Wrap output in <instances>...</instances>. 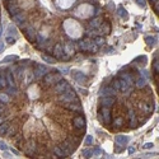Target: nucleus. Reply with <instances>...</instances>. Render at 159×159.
Segmentation results:
<instances>
[{
	"label": "nucleus",
	"mask_w": 159,
	"mask_h": 159,
	"mask_svg": "<svg viewBox=\"0 0 159 159\" xmlns=\"http://www.w3.org/2000/svg\"><path fill=\"white\" fill-rule=\"evenodd\" d=\"M64 28H65L66 35L70 37V38H74V40H78L80 38V36L83 35V28L78 22H75L71 18H68L64 22Z\"/></svg>",
	"instance_id": "1"
},
{
	"label": "nucleus",
	"mask_w": 159,
	"mask_h": 159,
	"mask_svg": "<svg viewBox=\"0 0 159 159\" xmlns=\"http://www.w3.org/2000/svg\"><path fill=\"white\" fill-rule=\"evenodd\" d=\"M94 7L90 4H80L79 7L75 9V14L80 18H89L94 14Z\"/></svg>",
	"instance_id": "2"
},
{
	"label": "nucleus",
	"mask_w": 159,
	"mask_h": 159,
	"mask_svg": "<svg viewBox=\"0 0 159 159\" xmlns=\"http://www.w3.org/2000/svg\"><path fill=\"white\" fill-rule=\"evenodd\" d=\"M98 120L103 125L108 126L109 123L112 122V120H111V108L106 107V106H101V108L98 109Z\"/></svg>",
	"instance_id": "3"
},
{
	"label": "nucleus",
	"mask_w": 159,
	"mask_h": 159,
	"mask_svg": "<svg viewBox=\"0 0 159 159\" xmlns=\"http://www.w3.org/2000/svg\"><path fill=\"white\" fill-rule=\"evenodd\" d=\"M60 79H62V76H61V74H60L57 70L52 71L51 74L47 73V74H45V76L42 78L45 84H47V85H54V84H56Z\"/></svg>",
	"instance_id": "4"
},
{
	"label": "nucleus",
	"mask_w": 159,
	"mask_h": 159,
	"mask_svg": "<svg viewBox=\"0 0 159 159\" xmlns=\"http://www.w3.org/2000/svg\"><path fill=\"white\" fill-rule=\"evenodd\" d=\"M36 65H37L36 69L33 70V76H35V79L41 80L45 76V74H47L50 71V69L46 65H41V64H36Z\"/></svg>",
	"instance_id": "5"
},
{
	"label": "nucleus",
	"mask_w": 159,
	"mask_h": 159,
	"mask_svg": "<svg viewBox=\"0 0 159 159\" xmlns=\"http://www.w3.org/2000/svg\"><path fill=\"white\" fill-rule=\"evenodd\" d=\"M70 88V84L66 81L64 78L62 79H60L55 84V88H54V90H55V93H57V94H61V93H64V92H66L68 89Z\"/></svg>",
	"instance_id": "6"
},
{
	"label": "nucleus",
	"mask_w": 159,
	"mask_h": 159,
	"mask_svg": "<svg viewBox=\"0 0 159 159\" xmlns=\"http://www.w3.org/2000/svg\"><path fill=\"white\" fill-rule=\"evenodd\" d=\"M13 17V21H14L15 24H18L21 28H24L27 24H28V21H27V18H26V15L23 14L22 12L21 13H17V14L12 15Z\"/></svg>",
	"instance_id": "7"
},
{
	"label": "nucleus",
	"mask_w": 159,
	"mask_h": 159,
	"mask_svg": "<svg viewBox=\"0 0 159 159\" xmlns=\"http://www.w3.org/2000/svg\"><path fill=\"white\" fill-rule=\"evenodd\" d=\"M71 123L73 126L75 127V129H83V127H87V122H85V118H84V116L80 115L78 117H74L71 120Z\"/></svg>",
	"instance_id": "8"
},
{
	"label": "nucleus",
	"mask_w": 159,
	"mask_h": 159,
	"mask_svg": "<svg viewBox=\"0 0 159 159\" xmlns=\"http://www.w3.org/2000/svg\"><path fill=\"white\" fill-rule=\"evenodd\" d=\"M64 50H62V45L56 44L54 45V51H52V56L56 59V60H62L64 57Z\"/></svg>",
	"instance_id": "9"
},
{
	"label": "nucleus",
	"mask_w": 159,
	"mask_h": 159,
	"mask_svg": "<svg viewBox=\"0 0 159 159\" xmlns=\"http://www.w3.org/2000/svg\"><path fill=\"white\" fill-rule=\"evenodd\" d=\"M7 9L10 15H14V14H17V13H21V12H22V8L19 7L18 4H15V3H10V0H8Z\"/></svg>",
	"instance_id": "10"
},
{
	"label": "nucleus",
	"mask_w": 159,
	"mask_h": 159,
	"mask_svg": "<svg viewBox=\"0 0 159 159\" xmlns=\"http://www.w3.org/2000/svg\"><path fill=\"white\" fill-rule=\"evenodd\" d=\"M116 102V99L112 97V95H106V97H101V106H106V107H111L113 103Z\"/></svg>",
	"instance_id": "11"
},
{
	"label": "nucleus",
	"mask_w": 159,
	"mask_h": 159,
	"mask_svg": "<svg viewBox=\"0 0 159 159\" xmlns=\"http://www.w3.org/2000/svg\"><path fill=\"white\" fill-rule=\"evenodd\" d=\"M98 32H99V36H103V35H108L111 32V26L108 23L102 22V24L98 27Z\"/></svg>",
	"instance_id": "12"
},
{
	"label": "nucleus",
	"mask_w": 159,
	"mask_h": 159,
	"mask_svg": "<svg viewBox=\"0 0 159 159\" xmlns=\"http://www.w3.org/2000/svg\"><path fill=\"white\" fill-rule=\"evenodd\" d=\"M62 50H64V54L68 55V56H70V57H71V55L75 54V47L71 44H65L62 46Z\"/></svg>",
	"instance_id": "13"
},
{
	"label": "nucleus",
	"mask_w": 159,
	"mask_h": 159,
	"mask_svg": "<svg viewBox=\"0 0 159 159\" xmlns=\"http://www.w3.org/2000/svg\"><path fill=\"white\" fill-rule=\"evenodd\" d=\"M38 94H40V90H38V88H37V85H31V87L28 88V95L31 99H35V98H37L38 97Z\"/></svg>",
	"instance_id": "14"
},
{
	"label": "nucleus",
	"mask_w": 159,
	"mask_h": 159,
	"mask_svg": "<svg viewBox=\"0 0 159 159\" xmlns=\"http://www.w3.org/2000/svg\"><path fill=\"white\" fill-rule=\"evenodd\" d=\"M56 1H57V5L61 9H68V8H70L74 4L75 0H56Z\"/></svg>",
	"instance_id": "15"
},
{
	"label": "nucleus",
	"mask_w": 159,
	"mask_h": 159,
	"mask_svg": "<svg viewBox=\"0 0 159 159\" xmlns=\"http://www.w3.org/2000/svg\"><path fill=\"white\" fill-rule=\"evenodd\" d=\"M116 92L115 89L111 87V85H108V87H103L101 89V97H106V95H113Z\"/></svg>",
	"instance_id": "16"
},
{
	"label": "nucleus",
	"mask_w": 159,
	"mask_h": 159,
	"mask_svg": "<svg viewBox=\"0 0 159 159\" xmlns=\"http://www.w3.org/2000/svg\"><path fill=\"white\" fill-rule=\"evenodd\" d=\"M52 154H54V157H55V158H66L65 154H64V152H62V149H61L59 145L52 148Z\"/></svg>",
	"instance_id": "17"
},
{
	"label": "nucleus",
	"mask_w": 159,
	"mask_h": 159,
	"mask_svg": "<svg viewBox=\"0 0 159 159\" xmlns=\"http://www.w3.org/2000/svg\"><path fill=\"white\" fill-rule=\"evenodd\" d=\"M73 76H74V79L76 80L78 83H84L85 81V79H87V76L83 74V73H80V71H73Z\"/></svg>",
	"instance_id": "18"
},
{
	"label": "nucleus",
	"mask_w": 159,
	"mask_h": 159,
	"mask_svg": "<svg viewBox=\"0 0 159 159\" xmlns=\"http://www.w3.org/2000/svg\"><path fill=\"white\" fill-rule=\"evenodd\" d=\"M102 22H103V18H102V17H95L94 19H92V22L89 23V27H92V28H98V27L102 24Z\"/></svg>",
	"instance_id": "19"
},
{
	"label": "nucleus",
	"mask_w": 159,
	"mask_h": 159,
	"mask_svg": "<svg viewBox=\"0 0 159 159\" xmlns=\"http://www.w3.org/2000/svg\"><path fill=\"white\" fill-rule=\"evenodd\" d=\"M5 93H8L10 97L12 95H17V94H19V89L17 88V85H14V87L8 85V87H5Z\"/></svg>",
	"instance_id": "20"
},
{
	"label": "nucleus",
	"mask_w": 159,
	"mask_h": 159,
	"mask_svg": "<svg viewBox=\"0 0 159 159\" xmlns=\"http://www.w3.org/2000/svg\"><path fill=\"white\" fill-rule=\"evenodd\" d=\"M127 141H129V137L125 136V135H117V136H116V143H117V144L123 145V144H126Z\"/></svg>",
	"instance_id": "21"
},
{
	"label": "nucleus",
	"mask_w": 159,
	"mask_h": 159,
	"mask_svg": "<svg viewBox=\"0 0 159 159\" xmlns=\"http://www.w3.org/2000/svg\"><path fill=\"white\" fill-rule=\"evenodd\" d=\"M12 101V97L8 93H0V102L1 103H9Z\"/></svg>",
	"instance_id": "22"
},
{
	"label": "nucleus",
	"mask_w": 159,
	"mask_h": 159,
	"mask_svg": "<svg viewBox=\"0 0 159 159\" xmlns=\"http://www.w3.org/2000/svg\"><path fill=\"white\" fill-rule=\"evenodd\" d=\"M93 41H94V44L98 45V46H102V45L106 44V38H103L102 36H95L93 38Z\"/></svg>",
	"instance_id": "23"
},
{
	"label": "nucleus",
	"mask_w": 159,
	"mask_h": 159,
	"mask_svg": "<svg viewBox=\"0 0 159 159\" xmlns=\"http://www.w3.org/2000/svg\"><path fill=\"white\" fill-rule=\"evenodd\" d=\"M7 35H8V36H13V37H14L15 35H17V28H15L14 24H10V26L8 27Z\"/></svg>",
	"instance_id": "24"
},
{
	"label": "nucleus",
	"mask_w": 159,
	"mask_h": 159,
	"mask_svg": "<svg viewBox=\"0 0 159 159\" xmlns=\"http://www.w3.org/2000/svg\"><path fill=\"white\" fill-rule=\"evenodd\" d=\"M117 14L120 15L121 18H123V19H127V12H126V10H125L122 7L117 8Z\"/></svg>",
	"instance_id": "25"
},
{
	"label": "nucleus",
	"mask_w": 159,
	"mask_h": 159,
	"mask_svg": "<svg viewBox=\"0 0 159 159\" xmlns=\"http://www.w3.org/2000/svg\"><path fill=\"white\" fill-rule=\"evenodd\" d=\"M135 85H136L137 88H140V89H141V88L146 87V81H145L144 78H139V79L135 81Z\"/></svg>",
	"instance_id": "26"
},
{
	"label": "nucleus",
	"mask_w": 159,
	"mask_h": 159,
	"mask_svg": "<svg viewBox=\"0 0 159 159\" xmlns=\"http://www.w3.org/2000/svg\"><path fill=\"white\" fill-rule=\"evenodd\" d=\"M111 87L115 89V92H120V87H121V84H120V78H118V79H113Z\"/></svg>",
	"instance_id": "27"
},
{
	"label": "nucleus",
	"mask_w": 159,
	"mask_h": 159,
	"mask_svg": "<svg viewBox=\"0 0 159 159\" xmlns=\"http://www.w3.org/2000/svg\"><path fill=\"white\" fill-rule=\"evenodd\" d=\"M129 118H130V127H131V129H135V127L139 126L136 116H132V117H129Z\"/></svg>",
	"instance_id": "28"
},
{
	"label": "nucleus",
	"mask_w": 159,
	"mask_h": 159,
	"mask_svg": "<svg viewBox=\"0 0 159 159\" xmlns=\"http://www.w3.org/2000/svg\"><path fill=\"white\" fill-rule=\"evenodd\" d=\"M42 60H44L45 62H49V64H54L56 59H55V57H54V59L50 57L49 55H42Z\"/></svg>",
	"instance_id": "29"
},
{
	"label": "nucleus",
	"mask_w": 159,
	"mask_h": 159,
	"mask_svg": "<svg viewBox=\"0 0 159 159\" xmlns=\"http://www.w3.org/2000/svg\"><path fill=\"white\" fill-rule=\"evenodd\" d=\"M18 56L17 55H10V56H7V57H4L3 60V62H10V61H14V60H18Z\"/></svg>",
	"instance_id": "30"
},
{
	"label": "nucleus",
	"mask_w": 159,
	"mask_h": 159,
	"mask_svg": "<svg viewBox=\"0 0 159 159\" xmlns=\"http://www.w3.org/2000/svg\"><path fill=\"white\" fill-rule=\"evenodd\" d=\"M0 87H1V88L8 87V83H7L5 76H4V74H0Z\"/></svg>",
	"instance_id": "31"
},
{
	"label": "nucleus",
	"mask_w": 159,
	"mask_h": 159,
	"mask_svg": "<svg viewBox=\"0 0 159 159\" xmlns=\"http://www.w3.org/2000/svg\"><path fill=\"white\" fill-rule=\"evenodd\" d=\"M98 51H99V46H98V45L93 44L92 46H90V50H89V52H92V54H97Z\"/></svg>",
	"instance_id": "32"
},
{
	"label": "nucleus",
	"mask_w": 159,
	"mask_h": 159,
	"mask_svg": "<svg viewBox=\"0 0 159 159\" xmlns=\"http://www.w3.org/2000/svg\"><path fill=\"white\" fill-rule=\"evenodd\" d=\"M92 143H93V136H92V135H87V136H85V140H84V144L88 146V145H90Z\"/></svg>",
	"instance_id": "33"
},
{
	"label": "nucleus",
	"mask_w": 159,
	"mask_h": 159,
	"mask_svg": "<svg viewBox=\"0 0 159 159\" xmlns=\"http://www.w3.org/2000/svg\"><path fill=\"white\" fill-rule=\"evenodd\" d=\"M101 153H102V150H101V148H94L93 150H92V155H94V157H99L101 155Z\"/></svg>",
	"instance_id": "34"
},
{
	"label": "nucleus",
	"mask_w": 159,
	"mask_h": 159,
	"mask_svg": "<svg viewBox=\"0 0 159 159\" xmlns=\"http://www.w3.org/2000/svg\"><path fill=\"white\" fill-rule=\"evenodd\" d=\"M5 42L9 45H13V44H15V38L13 36H7L5 37Z\"/></svg>",
	"instance_id": "35"
},
{
	"label": "nucleus",
	"mask_w": 159,
	"mask_h": 159,
	"mask_svg": "<svg viewBox=\"0 0 159 159\" xmlns=\"http://www.w3.org/2000/svg\"><path fill=\"white\" fill-rule=\"evenodd\" d=\"M146 61V56H140V57H137L136 60H135V62L136 64H140V65H144L143 62H145Z\"/></svg>",
	"instance_id": "36"
},
{
	"label": "nucleus",
	"mask_w": 159,
	"mask_h": 159,
	"mask_svg": "<svg viewBox=\"0 0 159 159\" xmlns=\"http://www.w3.org/2000/svg\"><path fill=\"white\" fill-rule=\"evenodd\" d=\"M113 123H115V126H121V125H123V118L122 117H117Z\"/></svg>",
	"instance_id": "37"
},
{
	"label": "nucleus",
	"mask_w": 159,
	"mask_h": 159,
	"mask_svg": "<svg viewBox=\"0 0 159 159\" xmlns=\"http://www.w3.org/2000/svg\"><path fill=\"white\" fill-rule=\"evenodd\" d=\"M145 42H146V44L149 45V46H153V45H154V38H153V37H145Z\"/></svg>",
	"instance_id": "38"
},
{
	"label": "nucleus",
	"mask_w": 159,
	"mask_h": 159,
	"mask_svg": "<svg viewBox=\"0 0 159 159\" xmlns=\"http://www.w3.org/2000/svg\"><path fill=\"white\" fill-rule=\"evenodd\" d=\"M83 155H84L85 158H92V150H89V149L84 150V152H83Z\"/></svg>",
	"instance_id": "39"
},
{
	"label": "nucleus",
	"mask_w": 159,
	"mask_h": 159,
	"mask_svg": "<svg viewBox=\"0 0 159 159\" xmlns=\"http://www.w3.org/2000/svg\"><path fill=\"white\" fill-rule=\"evenodd\" d=\"M136 4L139 5V7L144 8L145 5H146V0H136Z\"/></svg>",
	"instance_id": "40"
},
{
	"label": "nucleus",
	"mask_w": 159,
	"mask_h": 159,
	"mask_svg": "<svg viewBox=\"0 0 159 159\" xmlns=\"http://www.w3.org/2000/svg\"><path fill=\"white\" fill-rule=\"evenodd\" d=\"M0 149H1V150H7L8 149L7 144H5L4 141H1V140H0Z\"/></svg>",
	"instance_id": "41"
},
{
	"label": "nucleus",
	"mask_w": 159,
	"mask_h": 159,
	"mask_svg": "<svg viewBox=\"0 0 159 159\" xmlns=\"http://www.w3.org/2000/svg\"><path fill=\"white\" fill-rule=\"evenodd\" d=\"M4 49H5V44H4L3 41H0V54L4 51Z\"/></svg>",
	"instance_id": "42"
},
{
	"label": "nucleus",
	"mask_w": 159,
	"mask_h": 159,
	"mask_svg": "<svg viewBox=\"0 0 159 159\" xmlns=\"http://www.w3.org/2000/svg\"><path fill=\"white\" fill-rule=\"evenodd\" d=\"M152 148H153L152 143H146V144H144V149H152Z\"/></svg>",
	"instance_id": "43"
},
{
	"label": "nucleus",
	"mask_w": 159,
	"mask_h": 159,
	"mask_svg": "<svg viewBox=\"0 0 159 159\" xmlns=\"http://www.w3.org/2000/svg\"><path fill=\"white\" fill-rule=\"evenodd\" d=\"M135 150H136V149H135V146H130V148H129V154H134Z\"/></svg>",
	"instance_id": "44"
},
{
	"label": "nucleus",
	"mask_w": 159,
	"mask_h": 159,
	"mask_svg": "<svg viewBox=\"0 0 159 159\" xmlns=\"http://www.w3.org/2000/svg\"><path fill=\"white\" fill-rule=\"evenodd\" d=\"M12 153H13V154H15V155H19V152H18L17 149H14V148H12Z\"/></svg>",
	"instance_id": "45"
},
{
	"label": "nucleus",
	"mask_w": 159,
	"mask_h": 159,
	"mask_svg": "<svg viewBox=\"0 0 159 159\" xmlns=\"http://www.w3.org/2000/svg\"><path fill=\"white\" fill-rule=\"evenodd\" d=\"M3 112H4V106H3V104L0 103V115H1Z\"/></svg>",
	"instance_id": "46"
},
{
	"label": "nucleus",
	"mask_w": 159,
	"mask_h": 159,
	"mask_svg": "<svg viewBox=\"0 0 159 159\" xmlns=\"http://www.w3.org/2000/svg\"><path fill=\"white\" fill-rule=\"evenodd\" d=\"M4 157H7V158H9V157H10V154H9V153H4Z\"/></svg>",
	"instance_id": "47"
},
{
	"label": "nucleus",
	"mask_w": 159,
	"mask_h": 159,
	"mask_svg": "<svg viewBox=\"0 0 159 159\" xmlns=\"http://www.w3.org/2000/svg\"><path fill=\"white\" fill-rule=\"evenodd\" d=\"M150 1H153V3H154V1H158V0H150Z\"/></svg>",
	"instance_id": "48"
},
{
	"label": "nucleus",
	"mask_w": 159,
	"mask_h": 159,
	"mask_svg": "<svg viewBox=\"0 0 159 159\" xmlns=\"http://www.w3.org/2000/svg\"><path fill=\"white\" fill-rule=\"evenodd\" d=\"M0 89H1V87H0Z\"/></svg>",
	"instance_id": "49"
},
{
	"label": "nucleus",
	"mask_w": 159,
	"mask_h": 159,
	"mask_svg": "<svg viewBox=\"0 0 159 159\" xmlns=\"http://www.w3.org/2000/svg\"><path fill=\"white\" fill-rule=\"evenodd\" d=\"M5 1H8V0H5Z\"/></svg>",
	"instance_id": "50"
}]
</instances>
